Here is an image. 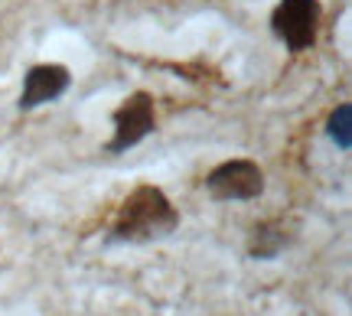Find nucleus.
I'll use <instances>...</instances> for the list:
<instances>
[{
	"instance_id": "nucleus-5",
	"label": "nucleus",
	"mask_w": 352,
	"mask_h": 316,
	"mask_svg": "<svg viewBox=\"0 0 352 316\" xmlns=\"http://www.w3.org/2000/svg\"><path fill=\"white\" fill-rule=\"evenodd\" d=\"M72 85L69 69L59 63H43L33 65L23 78V91H20V111H33L39 104H50L56 98H63Z\"/></svg>"
},
{
	"instance_id": "nucleus-1",
	"label": "nucleus",
	"mask_w": 352,
	"mask_h": 316,
	"mask_svg": "<svg viewBox=\"0 0 352 316\" xmlns=\"http://www.w3.org/2000/svg\"><path fill=\"white\" fill-rule=\"evenodd\" d=\"M179 228V212L166 199L160 186H138L121 205V212L111 225V241H157Z\"/></svg>"
},
{
	"instance_id": "nucleus-6",
	"label": "nucleus",
	"mask_w": 352,
	"mask_h": 316,
	"mask_svg": "<svg viewBox=\"0 0 352 316\" xmlns=\"http://www.w3.org/2000/svg\"><path fill=\"white\" fill-rule=\"evenodd\" d=\"M290 241V235L284 232L280 222H261L254 225V238H252V258L254 261H271L284 251V245Z\"/></svg>"
},
{
	"instance_id": "nucleus-2",
	"label": "nucleus",
	"mask_w": 352,
	"mask_h": 316,
	"mask_svg": "<svg viewBox=\"0 0 352 316\" xmlns=\"http://www.w3.org/2000/svg\"><path fill=\"white\" fill-rule=\"evenodd\" d=\"M323 3L320 0H280L271 13V33H274L290 52H303L314 46L320 30Z\"/></svg>"
},
{
	"instance_id": "nucleus-7",
	"label": "nucleus",
	"mask_w": 352,
	"mask_h": 316,
	"mask_svg": "<svg viewBox=\"0 0 352 316\" xmlns=\"http://www.w3.org/2000/svg\"><path fill=\"white\" fill-rule=\"evenodd\" d=\"M327 134H329V140H333L340 150H349L352 147V104L349 102L336 104V111L329 114Z\"/></svg>"
},
{
	"instance_id": "nucleus-3",
	"label": "nucleus",
	"mask_w": 352,
	"mask_h": 316,
	"mask_svg": "<svg viewBox=\"0 0 352 316\" xmlns=\"http://www.w3.org/2000/svg\"><path fill=\"white\" fill-rule=\"evenodd\" d=\"M206 190L219 203H252L264 192V170L254 160H226L206 177Z\"/></svg>"
},
{
	"instance_id": "nucleus-4",
	"label": "nucleus",
	"mask_w": 352,
	"mask_h": 316,
	"mask_svg": "<svg viewBox=\"0 0 352 316\" xmlns=\"http://www.w3.org/2000/svg\"><path fill=\"white\" fill-rule=\"evenodd\" d=\"M114 134L108 140V153H124L131 147H138L140 140H147L157 131V114H153V98L147 91H134L131 98H124V104L114 111L111 117Z\"/></svg>"
}]
</instances>
